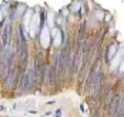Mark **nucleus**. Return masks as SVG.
<instances>
[{
  "instance_id": "f03ea898",
  "label": "nucleus",
  "mask_w": 124,
  "mask_h": 117,
  "mask_svg": "<svg viewBox=\"0 0 124 117\" xmlns=\"http://www.w3.org/2000/svg\"><path fill=\"white\" fill-rule=\"evenodd\" d=\"M41 26V16L37 13L33 14V17H31V22H30V27H29V30H30V36L31 37H34L36 34H37L39 29Z\"/></svg>"
},
{
  "instance_id": "0eeeda50",
  "label": "nucleus",
  "mask_w": 124,
  "mask_h": 117,
  "mask_svg": "<svg viewBox=\"0 0 124 117\" xmlns=\"http://www.w3.org/2000/svg\"><path fill=\"white\" fill-rule=\"evenodd\" d=\"M110 20H111V14L106 13V22H110Z\"/></svg>"
},
{
  "instance_id": "423d86ee",
  "label": "nucleus",
  "mask_w": 124,
  "mask_h": 117,
  "mask_svg": "<svg viewBox=\"0 0 124 117\" xmlns=\"http://www.w3.org/2000/svg\"><path fill=\"white\" fill-rule=\"evenodd\" d=\"M123 73H124V59H123V62L120 63V66H118V73H117V76H118V77H121V76H123Z\"/></svg>"
},
{
  "instance_id": "f257e3e1",
  "label": "nucleus",
  "mask_w": 124,
  "mask_h": 117,
  "mask_svg": "<svg viewBox=\"0 0 124 117\" xmlns=\"http://www.w3.org/2000/svg\"><path fill=\"white\" fill-rule=\"evenodd\" d=\"M123 59H124V47H118V52L116 53V56L113 57V60L110 62V64H108V69H110L111 73L116 69H118V66L123 62Z\"/></svg>"
},
{
  "instance_id": "20e7f679",
  "label": "nucleus",
  "mask_w": 124,
  "mask_h": 117,
  "mask_svg": "<svg viewBox=\"0 0 124 117\" xmlns=\"http://www.w3.org/2000/svg\"><path fill=\"white\" fill-rule=\"evenodd\" d=\"M53 43H54V47H60L62 46V30L59 27H54L53 29Z\"/></svg>"
},
{
  "instance_id": "6e6552de",
  "label": "nucleus",
  "mask_w": 124,
  "mask_h": 117,
  "mask_svg": "<svg viewBox=\"0 0 124 117\" xmlns=\"http://www.w3.org/2000/svg\"><path fill=\"white\" fill-rule=\"evenodd\" d=\"M60 114H62V111H60V110H57V111H56V117H60Z\"/></svg>"
},
{
  "instance_id": "39448f33",
  "label": "nucleus",
  "mask_w": 124,
  "mask_h": 117,
  "mask_svg": "<svg viewBox=\"0 0 124 117\" xmlns=\"http://www.w3.org/2000/svg\"><path fill=\"white\" fill-rule=\"evenodd\" d=\"M30 22H31V10H27L24 13V16H23V29L24 30H29Z\"/></svg>"
},
{
  "instance_id": "7ed1b4c3",
  "label": "nucleus",
  "mask_w": 124,
  "mask_h": 117,
  "mask_svg": "<svg viewBox=\"0 0 124 117\" xmlns=\"http://www.w3.org/2000/svg\"><path fill=\"white\" fill-rule=\"evenodd\" d=\"M40 46L43 50L49 49L50 46V33L47 27H41V33H40Z\"/></svg>"
}]
</instances>
